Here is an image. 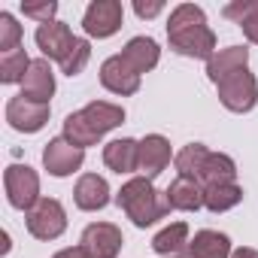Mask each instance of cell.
I'll return each mask as SVG.
<instances>
[{"instance_id":"1","label":"cell","mask_w":258,"mask_h":258,"mask_svg":"<svg viewBox=\"0 0 258 258\" xmlns=\"http://www.w3.org/2000/svg\"><path fill=\"white\" fill-rule=\"evenodd\" d=\"M124 121V109L118 103H106V100H91L88 106H82L79 112H70L64 118V137L85 149V146H94L106 131L118 127Z\"/></svg>"},{"instance_id":"2","label":"cell","mask_w":258,"mask_h":258,"mask_svg":"<svg viewBox=\"0 0 258 258\" xmlns=\"http://www.w3.org/2000/svg\"><path fill=\"white\" fill-rule=\"evenodd\" d=\"M115 204L124 210V216L131 219L137 228H149L158 219H164L173 207L167 201V191H158L152 185V179L146 176H134L121 185V191L115 195Z\"/></svg>"},{"instance_id":"3","label":"cell","mask_w":258,"mask_h":258,"mask_svg":"<svg viewBox=\"0 0 258 258\" xmlns=\"http://www.w3.org/2000/svg\"><path fill=\"white\" fill-rule=\"evenodd\" d=\"M4 188H7V201L16 210H25L28 213L40 201V176L28 164H10L4 170Z\"/></svg>"},{"instance_id":"4","label":"cell","mask_w":258,"mask_h":258,"mask_svg":"<svg viewBox=\"0 0 258 258\" xmlns=\"http://www.w3.org/2000/svg\"><path fill=\"white\" fill-rule=\"evenodd\" d=\"M28 231L37 240H58L67 231V213L61 201L55 198H40L34 210H28Z\"/></svg>"},{"instance_id":"5","label":"cell","mask_w":258,"mask_h":258,"mask_svg":"<svg viewBox=\"0 0 258 258\" xmlns=\"http://www.w3.org/2000/svg\"><path fill=\"white\" fill-rule=\"evenodd\" d=\"M219 100L225 109L231 112H249L258 103V79L249 70H237L228 79H222L219 85Z\"/></svg>"},{"instance_id":"6","label":"cell","mask_w":258,"mask_h":258,"mask_svg":"<svg viewBox=\"0 0 258 258\" xmlns=\"http://www.w3.org/2000/svg\"><path fill=\"white\" fill-rule=\"evenodd\" d=\"M124 22V10L118 0H91L85 16H82V28L88 37H97V40H106L112 37Z\"/></svg>"},{"instance_id":"7","label":"cell","mask_w":258,"mask_h":258,"mask_svg":"<svg viewBox=\"0 0 258 258\" xmlns=\"http://www.w3.org/2000/svg\"><path fill=\"white\" fill-rule=\"evenodd\" d=\"M49 112H52L49 103H34V100H25L22 94L10 97V103H7V121H10V127H16L22 134L43 131L49 121Z\"/></svg>"},{"instance_id":"8","label":"cell","mask_w":258,"mask_h":258,"mask_svg":"<svg viewBox=\"0 0 258 258\" xmlns=\"http://www.w3.org/2000/svg\"><path fill=\"white\" fill-rule=\"evenodd\" d=\"M167 40H170V49L176 55H185V58H207L210 61L216 55V34L207 25L173 31V34H167Z\"/></svg>"},{"instance_id":"9","label":"cell","mask_w":258,"mask_h":258,"mask_svg":"<svg viewBox=\"0 0 258 258\" xmlns=\"http://www.w3.org/2000/svg\"><path fill=\"white\" fill-rule=\"evenodd\" d=\"M82 161H85V149L73 146L67 137H55L43 149V167L52 176H70L82 167Z\"/></svg>"},{"instance_id":"10","label":"cell","mask_w":258,"mask_h":258,"mask_svg":"<svg viewBox=\"0 0 258 258\" xmlns=\"http://www.w3.org/2000/svg\"><path fill=\"white\" fill-rule=\"evenodd\" d=\"M100 85L118 97H127V94H137L140 91V73H134L131 67L124 64L121 55H112L100 64Z\"/></svg>"},{"instance_id":"11","label":"cell","mask_w":258,"mask_h":258,"mask_svg":"<svg viewBox=\"0 0 258 258\" xmlns=\"http://www.w3.org/2000/svg\"><path fill=\"white\" fill-rule=\"evenodd\" d=\"M34 40H37L40 52H43L49 61H58V64L70 55V49H73V43H76V37H73L70 25H64V22L40 25V28H37V34H34Z\"/></svg>"},{"instance_id":"12","label":"cell","mask_w":258,"mask_h":258,"mask_svg":"<svg viewBox=\"0 0 258 258\" xmlns=\"http://www.w3.org/2000/svg\"><path fill=\"white\" fill-rule=\"evenodd\" d=\"M121 231L112 222H94L82 231V246L91 252V258H115L121 252Z\"/></svg>"},{"instance_id":"13","label":"cell","mask_w":258,"mask_h":258,"mask_svg":"<svg viewBox=\"0 0 258 258\" xmlns=\"http://www.w3.org/2000/svg\"><path fill=\"white\" fill-rule=\"evenodd\" d=\"M52 94H55V73L46 58H37L22 82V97L34 100V103H49Z\"/></svg>"},{"instance_id":"14","label":"cell","mask_w":258,"mask_h":258,"mask_svg":"<svg viewBox=\"0 0 258 258\" xmlns=\"http://www.w3.org/2000/svg\"><path fill=\"white\" fill-rule=\"evenodd\" d=\"M167 164H170V143H167L161 134L143 137V140H140V164H137V170H140L146 179H155Z\"/></svg>"},{"instance_id":"15","label":"cell","mask_w":258,"mask_h":258,"mask_svg":"<svg viewBox=\"0 0 258 258\" xmlns=\"http://www.w3.org/2000/svg\"><path fill=\"white\" fill-rule=\"evenodd\" d=\"M73 201L85 213L103 210L109 204V185H106V179L97 176V173H82L79 182H76V188H73Z\"/></svg>"},{"instance_id":"16","label":"cell","mask_w":258,"mask_h":258,"mask_svg":"<svg viewBox=\"0 0 258 258\" xmlns=\"http://www.w3.org/2000/svg\"><path fill=\"white\" fill-rule=\"evenodd\" d=\"M103 164L112 173H134L140 164V143L131 137H121L103 146Z\"/></svg>"},{"instance_id":"17","label":"cell","mask_w":258,"mask_h":258,"mask_svg":"<svg viewBox=\"0 0 258 258\" xmlns=\"http://www.w3.org/2000/svg\"><path fill=\"white\" fill-rule=\"evenodd\" d=\"M121 58L124 64L131 67L134 73H149L152 67H158V58H161V49L152 37H134V40H127V46L121 49Z\"/></svg>"},{"instance_id":"18","label":"cell","mask_w":258,"mask_h":258,"mask_svg":"<svg viewBox=\"0 0 258 258\" xmlns=\"http://www.w3.org/2000/svg\"><path fill=\"white\" fill-rule=\"evenodd\" d=\"M246 64H249V49H246V46H228V49H219V52L207 61V76L219 85V82L228 79L231 73L246 70Z\"/></svg>"},{"instance_id":"19","label":"cell","mask_w":258,"mask_h":258,"mask_svg":"<svg viewBox=\"0 0 258 258\" xmlns=\"http://www.w3.org/2000/svg\"><path fill=\"white\" fill-rule=\"evenodd\" d=\"M167 201L173 210H201L204 207V185L198 179H188V176H176L170 185H167Z\"/></svg>"},{"instance_id":"20","label":"cell","mask_w":258,"mask_h":258,"mask_svg":"<svg viewBox=\"0 0 258 258\" xmlns=\"http://www.w3.org/2000/svg\"><path fill=\"white\" fill-rule=\"evenodd\" d=\"M185 252L191 258H231V240L228 234H219V231H198L195 240H188Z\"/></svg>"},{"instance_id":"21","label":"cell","mask_w":258,"mask_h":258,"mask_svg":"<svg viewBox=\"0 0 258 258\" xmlns=\"http://www.w3.org/2000/svg\"><path fill=\"white\" fill-rule=\"evenodd\" d=\"M237 179V164L231 155L225 152H210V158L204 161V170L198 176V182L207 188V185H225V182H234Z\"/></svg>"},{"instance_id":"22","label":"cell","mask_w":258,"mask_h":258,"mask_svg":"<svg viewBox=\"0 0 258 258\" xmlns=\"http://www.w3.org/2000/svg\"><path fill=\"white\" fill-rule=\"evenodd\" d=\"M243 201V188L237 182H225V185H207L204 188V207L210 213H225L231 207H237Z\"/></svg>"},{"instance_id":"23","label":"cell","mask_w":258,"mask_h":258,"mask_svg":"<svg viewBox=\"0 0 258 258\" xmlns=\"http://www.w3.org/2000/svg\"><path fill=\"white\" fill-rule=\"evenodd\" d=\"M185 246H188V225L185 222H173V225H167L164 231H158L152 237V249L158 255H176Z\"/></svg>"},{"instance_id":"24","label":"cell","mask_w":258,"mask_h":258,"mask_svg":"<svg viewBox=\"0 0 258 258\" xmlns=\"http://www.w3.org/2000/svg\"><path fill=\"white\" fill-rule=\"evenodd\" d=\"M207 158H210V149H207L204 143H188V146H182V149L176 152L173 164H176L179 176L198 179V176H201V170H204V161H207Z\"/></svg>"},{"instance_id":"25","label":"cell","mask_w":258,"mask_h":258,"mask_svg":"<svg viewBox=\"0 0 258 258\" xmlns=\"http://www.w3.org/2000/svg\"><path fill=\"white\" fill-rule=\"evenodd\" d=\"M31 58L25 49H16V52H7L0 55V82L4 85H13V82H25L28 70H31Z\"/></svg>"},{"instance_id":"26","label":"cell","mask_w":258,"mask_h":258,"mask_svg":"<svg viewBox=\"0 0 258 258\" xmlns=\"http://www.w3.org/2000/svg\"><path fill=\"white\" fill-rule=\"evenodd\" d=\"M195 25H207L204 10H201V7H195V4H179V7L170 13L167 34H173V31H185V28H195Z\"/></svg>"},{"instance_id":"27","label":"cell","mask_w":258,"mask_h":258,"mask_svg":"<svg viewBox=\"0 0 258 258\" xmlns=\"http://www.w3.org/2000/svg\"><path fill=\"white\" fill-rule=\"evenodd\" d=\"M88 58H91V46H88V40L76 37V43H73L70 55H67V58L61 61V73H67V76H79V73L85 70Z\"/></svg>"},{"instance_id":"28","label":"cell","mask_w":258,"mask_h":258,"mask_svg":"<svg viewBox=\"0 0 258 258\" xmlns=\"http://www.w3.org/2000/svg\"><path fill=\"white\" fill-rule=\"evenodd\" d=\"M19 43H22V25L10 13H0V49H4V55L22 49Z\"/></svg>"},{"instance_id":"29","label":"cell","mask_w":258,"mask_h":258,"mask_svg":"<svg viewBox=\"0 0 258 258\" xmlns=\"http://www.w3.org/2000/svg\"><path fill=\"white\" fill-rule=\"evenodd\" d=\"M258 13V0H237V4H228L225 10H222V16L225 19H231V22H237V25H243L249 16H255Z\"/></svg>"},{"instance_id":"30","label":"cell","mask_w":258,"mask_h":258,"mask_svg":"<svg viewBox=\"0 0 258 258\" xmlns=\"http://www.w3.org/2000/svg\"><path fill=\"white\" fill-rule=\"evenodd\" d=\"M22 13L28 19H37L40 25H49V22H55L58 4H52V0H46V4H22Z\"/></svg>"},{"instance_id":"31","label":"cell","mask_w":258,"mask_h":258,"mask_svg":"<svg viewBox=\"0 0 258 258\" xmlns=\"http://www.w3.org/2000/svg\"><path fill=\"white\" fill-rule=\"evenodd\" d=\"M161 10H164L161 0H155V4H143V0H134V13H137L140 19H155Z\"/></svg>"},{"instance_id":"32","label":"cell","mask_w":258,"mask_h":258,"mask_svg":"<svg viewBox=\"0 0 258 258\" xmlns=\"http://www.w3.org/2000/svg\"><path fill=\"white\" fill-rule=\"evenodd\" d=\"M240 31H243V37H246L249 43H258V13H255V16H249V19L240 25Z\"/></svg>"},{"instance_id":"33","label":"cell","mask_w":258,"mask_h":258,"mask_svg":"<svg viewBox=\"0 0 258 258\" xmlns=\"http://www.w3.org/2000/svg\"><path fill=\"white\" fill-rule=\"evenodd\" d=\"M52 258H91V252H88L85 246H67V249L55 252Z\"/></svg>"},{"instance_id":"34","label":"cell","mask_w":258,"mask_h":258,"mask_svg":"<svg viewBox=\"0 0 258 258\" xmlns=\"http://www.w3.org/2000/svg\"><path fill=\"white\" fill-rule=\"evenodd\" d=\"M231 258H258V249H249V246H240L237 252H231Z\"/></svg>"},{"instance_id":"35","label":"cell","mask_w":258,"mask_h":258,"mask_svg":"<svg viewBox=\"0 0 258 258\" xmlns=\"http://www.w3.org/2000/svg\"><path fill=\"white\" fill-rule=\"evenodd\" d=\"M161 258H191L188 252H182V255H161Z\"/></svg>"}]
</instances>
